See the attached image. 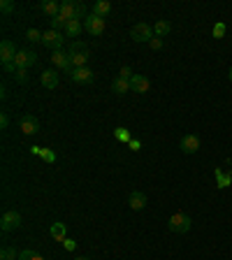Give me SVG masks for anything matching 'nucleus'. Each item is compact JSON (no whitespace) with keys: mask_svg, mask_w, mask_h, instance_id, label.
Returning <instances> with one entry per match:
<instances>
[{"mask_svg":"<svg viewBox=\"0 0 232 260\" xmlns=\"http://www.w3.org/2000/svg\"><path fill=\"white\" fill-rule=\"evenodd\" d=\"M130 149H133V151H137V149H139V142H137V139H130Z\"/></svg>","mask_w":232,"mask_h":260,"instance_id":"e433bc0d","label":"nucleus"},{"mask_svg":"<svg viewBox=\"0 0 232 260\" xmlns=\"http://www.w3.org/2000/svg\"><path fill=\"white\" fill-rule=\"evenodd\" d=\"M19 130H21L23 135H37L40 133V121L33 114H26L19 119Z\"/></svg>","mask_w":232,"mask_h":260,"instance_id":"0eeeda50","label":"nucleus"},{"mask_svg":"<svg viewBox=\"0 0 232 260\" xmlns=\"http://www.w3.org/2000/svg\"><path fill=\"white\" fill-rule=\"evenodd\" d=\"M84 31L88 35H102L105 33V19H100L95 14H88V19L84 21Z\"/></svg>","mask_w":232,"mask_h":260,"instance_id":"6e6552de","label":"nucleus"},{"mask_svg":"<svg viewBox=\"0 0 232 260\" xmlns=\"http://www.w3.org/2000/svg\"><path fill=\"white\" fill-rule=\"evenodd\" d=\"M130 37L135 42H151L156 35H153V28L149 26V23H144V21H139V23H135L133 28H130Z\"/></svg>","mask_w":232,"mask_h":260,"instance_id":"7ed1b4c3","label":"nucleus"},{"mask_svg":"<svg viewBox=\"0 0 232 260\" xmlns=\"http://www.w3.org/2000/svg\"><path fill=\"white\" fill-rule=\"evenodd\" d=\"M19 251L14 249V246H2V251H0V260H19Z\"/></svg>","mask_w":232,"mask_h":260,"instance_id":"5701e85b","label":"nucleus"},{"mask_svg":"<svg viewBox=\"0 0 232 260\" xmlns=\"http://www.w3.org/2000/svg\"><path fill=\"white\" fill-rule=\"evenodd\" d=\"M40 82H42L44 88L53 91V88L58 86V72H56V70H44V72L40 74Z\"/></svg>","mask_w":232,"mask_h":260,"instance_id":"dca6fc26","label":"nucleus"},{"mask_svg":"<svg viewBox=\"0 0 232 260\" xmlns=\"http://www.w3.org/2000/svg\"><path fill=\"white\" fill-rule=\"evenodd\" d=\"M118 77H123V79H133V70H130L128 65H123V68H121V72H118Z\"/></svg>","mask_w":232,"mask_h":260,"instance_id":"72a5a7b5","label":"nucleus"},{"mask_svg":"<svg viewBox=\"0 0 232 260\" xmlns=\"http://www.w3.org/2000/svg\"><path fill=\"white\" fill-rule=\"evenodd\" d=\"M70 79L74 84H91L95 79V74L88 70V68H74L72 72H70Z\"/></svg>","mask_w":232,"mask_h":260,"instance_id":"9b49d317","label":"nucleus"},{"mask_svg":"<svg viewBox=\"0 0 232 260\" xmlns=\"http://www.w3.org/2000/svg\"><path fill=\"white\" fill-rule=\"evenodd\" d=\"M14 79H17L19 84H28V70H21V68H19L17 74H14Z\"/></svg>","mask_w":232,"mask_h":260,"instance_id":"c756f323","label":"nucleus"},{"mask_svg":"<svg viewBox=\"0 0 232 260\" xmlns=\"http://www.w3.org/2000/svg\"><path fill=\"white\" fill-rule=\"evenodd\" d=\"M181 151H183V154H195V151H198V149H200V137L198 135H193V133H188V135H183L181 137Z\"/></svg>","mask_w":232,"mask_h":260,"instance_id":"9d476101","label":"nucleus"},{"mask_svg":"<svg viewBox=\"0 0 232 260\" xmlns=\"http://www.w3.org/2000/svg\"><path fill=\"white\" fill-rule=\"evenodd\" d=\"M149 47H151L153 52H160V49H163V37H153V40L149 42Z\"/></svg>","mask_w":232,"mask_h":260,"instance_id":"473e14b6","label":"nucleus"},{"mask_svg":"<svg viewBox=\"0 0 232 260\" xmlns=\"http://www.w3.org/2000/svg\"><path fill=\"white\" fill-rule=\"evenodd\" d=\"M40 10H42L47 17L56 19V17L61 14V2H56V0H44L42 5H40Z\"/></svg>","mask_w":232,"mask_h":260,"instance_id":"f3484780","label":"nucleus"},{"mask_svg":"<svg viewBox=\"0 0 232 260\" xmlns=\"http://www.w3.org/2000/svg\"><path fill=\"white\" fill-rule=\"evenodd\" d=\"M14 63H17V68H21V70H28L31 65H35V63H37V53H35V52H28V49H21V52L17 53Z\"/></svg>","mask_w":232,"mask_h":260,"instance_id":"1a4fd4ad","label":"nucleus"},{"mask_svg":"<svg viewBox=\"0 0 232 260\" xmlns=\"http://www.w3.org/2000/svg\"><path fill=\"white\" fill-rule=\"evenodd\" d=\"M230 82H232V70H230Z\"/></svg>","mask_w":232,"mask_h":260,"instance_id":"58836bf2","label":"nucleus"},{"mask_svg":"<svg viewBox=\"0 0 232 260\" xmlns=\"http://www.w3.org/2000/svg\"><path fill=\"white\" fill-rule=\"evenodd\" d=\"M67 53H70V63H72V68H86V63H88V58H91L88 47H86L84 42H72Z\"/></svg>","mask_w":232,"mask_h":260,"instance_id":"f257e3e1","label":"nucleus"},{"mask_svg":"<svg viewBox=\"0 0 232 260\" xmlns=\"http://www.w3.org/2000/svg\"><path fill=\"white\" fill-rule=\"evenodd\" d=\"M65 21H77V0H65L61 2V14Z\"/></svg>","mask_w":232,"mask_h":260,"instance_id":"4468645a","label":"nucleus"},{"mask_svg":"<svg viewBox=\"0 0 232 260\" xmlns=\"http://www.w3.org/2000/svg\"><path fill=\"white\" fill-rule=\"evenodd\" d=\"M216 181H218V188H228L232 181V174H225L223 170H216Z\"/></svg>","mask_w":232,"mask_h":260,"instance_id":"b1692460","label":"nucleus"},{"mask_svg":"<svg viewBox=\"0 0 232 260\" xmlns=\"http://www.w3.org/2000/svg\"><path fill=\"white\" fill-rule=\"evenodd\" d=\"M82 31H84V23H82V21H67V26H65V35H67V37H77Z\"/></svg>","mask_w":232,"mask_h":260,"instance_id":"412c9836","label":"nucleus"},{"mask_svg":"<svg viewBox=\"0 0 232 260\" xmlns=\"http://www.w3.org/2000/svg\"><path fill=\"white\" fill-rule=\"evenodd\" d=\"M128 205H130V209H135V211H142V209L147 207V195H144L142 191H135V193H130Z\"/></svg>","mask_w":232,"mask_h":260,"instance_id":"2eb2a0df","label":"nucleus"},{"mask_svg":"<svg viewBox=\"0 0 232 260\" xmlns=\"http://www.w3.org/2000/svg\"><path fill=\"white\" fill-rule=\"evenodd\" d=\"M51 63L58 68V70H63V72H72V63H70V53L63 52V49H58V52H51Z\"/></svg>","mask_w":232,"mask_h":260,"instance_id":"423d86ee","label":"nucleus"},{"mask_svg":"<svg viewBox=\"0 0 232 260\" xmlns=\"http://www.w3.org/2000/svg\"><path fill=\"white\" fill-rule=\"evenodd\" d=\"M74 260H91V258H86V256H82V258H74Z\"/></svg>","mask_w":232,"mask_h":260,"instance_id":"4c0bfd02","label":"nucleus"},{"mask_svg":"<svg viewBox=\"0 0 232 260\" xmlns=\"http://www.w3.org/2000/svg\"><path fill=\"white\" fill-rule=\"evenodd\" d=\"M211 33H214V37H218V40H221L223 35H225V23H216Z\"/></svg>","mask_w":232,"mask_h":260,"instance_id":"7c9ffc66","label":"nucleus"},{"mask_svg":"<svg viewBox=\"0 0 232 260\" xmlns=\"http://www.w3.org/2000/svg\"><path fill=\"white\" fill-rule=\"evenodd\" d=\"M114 135H116V139H118V142H130V133H128L126 128H116Z\"/></svg>","mask_w":232,"mask_h":260,"instance_id":"bb28decb","label":"nucleus"},{"mask_svg":"<svg viewBox=\"0 0 232 260\" xmlns=\"http://www.w3.org/2000/svg\"><path fill=\"white\" fill-rule=\"evenodd\" d=\"M17 47H14V42L10 40H2V44H0V61L2 63H12L14 58H17Z\"/></svg>","mask_w":232,"mask_h":260,"instance_id":"ddd939ff","label":"nucleus"},{"mask_svg":"<svg viewBox=\"0 0 232 260\" xmlns=\"http://www.w3.org/2000/svg\"><path fill=\"white\" fill-rule=\"evenodd\" d=\"M109 12H112V5H109L107 0H98V2H93V12H91V14L100 17V19H107Z\"/></svg>","mask_w":232,"mask_h":260,"instance_id":"a211bd4d","label":"nucleus"},{"mask_svg":"<svg viewBox=\"0 0 232 260\" xmlns=\"http://www.w3.org/2000/svg\"><path fill=\"white\" fill-rule=\"evenodd\" d=\"M0 228H2V232L19 230L21 228V214H19V211H14V209H7V211L2 214V219H0Z\"/></svg>","mask_w":232,"mask_h":260,"instance_id":"20e7f679","label":"nucleus"},{"mask_svg":"<svg viewBox=\"0 0 232 260\" xmlns=\"http://www.w3.org/2000/svg\"><path fill=\"white\" fill-rule=\"evenodd\" d=\"M149 88H151V82L144 74H133V79H130V91L133 93H147Z\"/></svg>","mask_w":232,"mask_h":260,"instance_id":"f8f14e48","label":"nucleus"},{"mask_svg":"<svg viewBox=\"0 0 232 260\" xmlns=\"http://www.w3.org/2000/svg\"><path fill=\"white\" fill-rule=\"evenodd\" d=\"M65 26H67V21H65L63 17H56V19H51V31H61V28L65 31Z\"/></svg>","mask_w":232,"mask_h":260,"instance_id":"cd10ccee","label":"nucleus"},{"mask_svg":"<svg viewBox=\"0 0 232 260\" xmlns=\"http://www.w3.org/2000/svg\"><path fill=\"white\" fill-rule=\"evenodd\" d=\"M2 70H5L7 74H17V70H19V68H17V63L12 61V63H2Z\"/></svg>","mask_w":232,"mask_h":260,"instance_id":"2f4dec72","label":"nucleus"},{"mask_svg":"<svg viewBox=\"0 0 232 260\" xmlns=\"http://www.w3.org/2000/svg\"><path fill=\"white\" fill-rule=\"evenodd\" d=\"M190 225H193L190 216H188V214H181V211L172 214V216L167 219V228L172 230V232H177V235H183V232H188Z\"/></svg>","mask_w":232,"mask_h":260,"instance_id":"f03ea898","label":"nucleus"},{"mask_svg":"<svg viewBox=\"0 0 232 260\" xmlns=\"http://www.w3.org/2000/svg\"><path fill=\"white\" fill-rule=\"evenodd\" d=\"M63 42H65V37L58 31H51V28H49L47 33H42V44L47 47V49H51V52L63 49Z\"/></svg>","mask_w":232,"mask_h":260,"instance_id":"39448f33","label":"nucleus"},{"mask_svg":"<svg viewBox=\"0 0 232 260\" xmlns=\"http://www.w3.org/2000/svg\"><path fill=\"white\" fill-rule=\"evenodd\" d=\"M172 31V26H169V21H156V26H153V35H156V37H165V35H167V33Z\"/></svg>","mask_w":232,"mask_h":260,"instance_id":"4be33fe9","label":"nucleus"},{"mask_svg":"<svg viewBox=\"0 0 232 260\" xmlns=\"http://www.w3.org/2000/svg\"><path fill=\"white\" fill-rule=\"evenodd\" d=\"M19 260H44L40 253H35V251H21V256H19Z\"/></svg>","mask_w":232,"mask_h":260,"instance_id":"393cba45","label":"nucleus"},{"mask_svg":"<svg viewBox=\"0 0 232 260\" xmlns=\"http://www.w3.org/2000/svg\"><path fill=\"white\" fill-rule=\"evenodd\" d=\"M63 246H65V249H67V251H74V249H77V242H74V240H70V237H67V240L63 242Z\"/></svg>","mask_w":232,"mask_h":260,"instance_id":"c9c22d12","label":"nucleus"},{"mask_svg":"<svg viewBox=\"0 0 232 260\" xmlns=\"http://www.w3.org/2000/svg\"><path fill=\"white\" fill-rule=\"evenodd\" d=\"M0 10H2V14H12L14 12V2L12 0H0Z\"/></svg>","mask_w":232,"mask_h":260,"instance_id":"c85d7f7f","label":"nucleus"},{"mask_svg":"<svg viewBox=\"0 0 232 260\" xmlns=\"http://www.w3.org/2000/svg\"><path fill=\"white\" fill-rule=\"evenodd\" d=\"M67 230H65V223H51V240L56 242H65L67 237Z\"/></svg>","mask_w":232,"mask_h":260,"instance_id":"aec40b11","label":"nucleus"},{"mask_svg":"<svg viewBox=\"0 0 232 260\" xmlns=\"http://www.w3.org/2000/svg\"><path fill=\"white\" fill-rule=\"evenodd\" d=\"M112 91L116 95H126L130 91V79H123V77H116L114 82H112Z\"/></svg>","mask_w":232,"mask_h":260,"instance_id":"6ab92c4d","label":"nucleus"},{"mask_svg":"<svg viewBox=\"0 0 232 260\" xmlns=\"http://www.w3.org/2000/svg\"><path fill=\"white\" fill-rule=\"evenodd\" d=\"M7 125H10V116H7V112H2V114H0V128L5 130Z\"/></svg>","mask_w":232,"mask_h":260,"instance_id":"f704fd0d","label":"nucleus"},{"mask_svg":"<svg viewBox=\"0 0 232 260\" xmlns=\"http://www.w3.org/2000/svg\"><path fill=\"white\" fill-rule=\"evenodd\" d=\"M26 40H31V42H42V33L35 31V28H28V31H26Z\"/></svg>","mask_w":232,"mask_h":260,"instance_id":"a878e982","label":"nucleus"}]
</instances>
